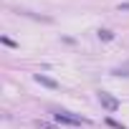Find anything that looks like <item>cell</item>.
<instances>
[{
    "mask_svg": "<svg viewBox=\"0 0 129 129\" xmlns=\"http://www.w3.org/2000/svg\"><path fill=\"white\" fill-rule=\"evenodd\" d=\"M99 104H101L106 111H116V109H119V99H114V96L106 94V91H99Z\"/></svg>",
    "mask_w": 129,
    "mask_h": 129,
    "instance_id": "cell-1",
    "label": "cell"
},
{
    "mask_svg": "<svg viewBox=\"0 0 129 129\" xmlns=\"http://www.w3.org/2000/svg\"><path fill=\"white\" fill-rule=\"evenodd\" d=\"M56 116V121H63V124H86L89 119H84V116H74L71 111H58V114H53Z\"/></svg>",
    "mask_w": 129,
    "mask_h": 129,
    "instance_id": "cell-2",
    "label": "cell"
},
{
    "mask_svg": "<svg viewBox=\"0 0 129 129\" xmlns=\"http://www.w3.org/2000/svg\"><path fill=\"white\" fill-rule=\"evenodd\" d=\"M36 81H38L41 86H46V89H53V91L58 89V81H53V79H48L46 74H36Z\"/></svg>",
    "mask_w": 129,
    "mask_h": 129,
    "instance_id": "cell-3",
    "label": "cell"
},
{
    "mask_svg": "<svg viewBox=\"0 0 129 129\" xmlns=\"http://www.w3.org/2000/svg\"><path fill=\"white\" fill-rule=\"evenodd\" d=\"M0 41H3V43H5L8 48H18V43H15L13 38H8V36H3V38H0Z\"/></svg>",
    "mask_w": 129,
    "mask_h": 129,
    "instance_id": "cell-4",
    "label": "cell"
},
{
    "mask_svg": "<svg viewBox=\"0 0 129 129\" xmlns=\"http://www.w3.org/2000/svg\"><path fill=\"white\" fill-rule=\"evenodd\" d=\"M99 38H104V41H111V38H114V33H111V30H99Z\"/></svg>",
    "mask_w": 129,
    "mask_h": 129,
    "instance_id": "cell-5",
    "label": "cell"
},
{
    "mask_svg": "<svg viewBox=\"0 0 129 129\" xmlns=\"http://www.w3.org/2000/svg\"><path fill=\"white\" fill-rule=\"evenodd\" d=\"M106 121H109V126H114V129H126L124 124H119V121H114V119H106Z\"/></svg>",
    "mask_w": 129,
    "mask_h": 129,
    "instance_id": "cell-6",
    "label": "cell"
},
{
    "mask_svg": "<svg viewBox=\"0 0 129 129\" xmlns=\"http://www.w3.org/2000/svg\"><path fill=\"white\" fill-rule=\"evenodd\" d=\"M38 126H41V129H56V126H53V124H48V121H38Z\"/></svg>",
    "mask_w": 129,
    "mask_h": 129,
    "instance_id": "cell-7",
    "label": "cell"
},
{
    "mask_svg": "<svg viewBox=\"0 0 129 129\" xmlns=\"http://www.w3.org/2000/svg\"><path fill=\"white\" fill-rule=\"evenodd\" d=\"M119 8H121V10H129V3H124V5H119Z\"/></svg>",
    "mask_w": 129,
    "mask_h": 129,
    "instance_id": "cell-8",
    "label": "cell"
}]
</instances>
